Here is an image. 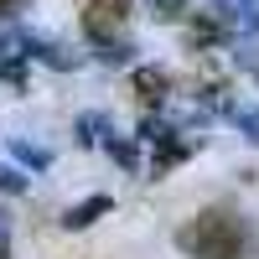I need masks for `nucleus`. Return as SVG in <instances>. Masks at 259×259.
Segmentation results:
<instances>
[{"mask_svg": "<svg viewBox=\"0 0 259 259\" xmlns=\"http://www.w3.org/2000/svg\"><path fill=\"white\" fill-rule=\"evenodd\" d=\"M177 249L192 259H259L254 228L233 207H202L197 218L177 228Z\"/></svg>", "mask_w": 259, "mask_h": 259, "instance_id": "nucleus-1", "label": "nucleus"}, {"mask_svg": "<svg viewBox=\"0 0 259 259\" xmlns=\"http://www.w3.org/2000/svg\"><path fill=\"white\" fill-rule=\"evenodd\" d=\"M124 21H130V0H83V31L99 47H114Z\"/></svg>", "mask_w": 259, "mask_h": 259, "instance_id": "nucleus-2", "label": "nucleus"}, {"mask_svg": "<svg viewBox=\"0 0 259 259\" xmlns=\"http://www.w3.org/2000/svg\"><path fill=\"white\" fill-rule=\"evenodd\" d=\"M130 89H135V99L145 104V109H161L166 94H171V78H166V68H135Z\"/></svg>", "mask_w": 259, "mask_h": 259, "instance_id": "nucleus-3", "label": "nucleus"}, {"mask_svg": "<svg viewBox=\"0 0 259 259\" xmlns=\"http://www.w3.org/2000/svg\"><path fill=\"white\" fill-rule=\"evenodd\" d=\"M177 161H187V145L171 140V135H156V156H150V177H166Z\"/></svg>", "mask_w": 259, "mask_h": 259, "instance_id": "nucleus-4", "label": "nucleus"}, {"mask_svg": "<svg viewBox=\"0 0 259 259\" xmlns=\"http://www.w3.org/2000/svg\"><path fill=\"white\" fill-rule=\"evenodd\" d=\"M109 207H114L109 197H89V202H78V207L62 212V228H89V223H94V218H104Z\"/></svg>", "mask_w": 259, "mask_h": 259, "instance_id": "nucleus-5", "label": "nucleus"}, {"mask_svg": "<svg viewBox=\"0 0 259 259\" xmlns=\"http://www.w3.org/2000/svg\"><path fill=\"white\" fill-rule=\"evenodd\" d=\"M150 11H156V21H182L187 0H150Z\"/></svg>", "mask_w": 259, "mask_h": 259, "instance_id": "nucleus-6", "label": "nucleus"}, {"mask_svg": "<svg viewBox=\"0 0 259 259\" xmlns=\"http://www.w3.org/2000/svg\"><path fill=\"white\" fill-rule=\"evenodd\" d=\"M0 259H6V244H0Z\"/></svg>", "mask_w": 259, "mask_h": 259, "instance_id": "nucleus-7", "label": "nucleus"}, {"mask_svg": "<svg viewBox=\"0 0 259 259\" xmlns=\"http://www.w3.org/2000/svg\"><path fill=\"white\" fill-rule=\"evenodd\" d=\"M0 6H11V0H0Z\"/></svg>", "mask_w": 259, "mask_h": 259, "instance_id": "nucleus-8", "label": "nucleus"}]
</instances>
